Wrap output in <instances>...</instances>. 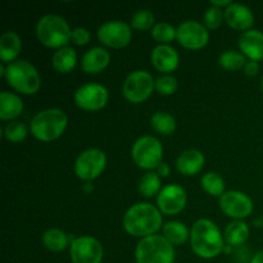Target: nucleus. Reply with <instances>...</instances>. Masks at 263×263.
Instances as JSON below:
<instances>
[{"mask_svg":"<svg viewBox=\"0 0 263 263\" xmlns=\"http://www.w3.org/2000/svg\"><path fill=\"white\" fill-rule=\"evenodd\" d=\"M122 225L128 235L143 239L157 235L163 228V215L152 203L139 202L126 211Z\"/></svg>","mask_w":263,"mask_h":263,"instance_id":"obj_1","label":"nucleus"},{"mask_svg":"<svg viewBox=\"0 0 263 263\" xmlns=\"http://www.w3.org/2000/svg\"><path fill=\"white\" fill-rule=\"evenodd\" d=\"M190 248L202 259H213L225 251V238L218 226L208 218H199L190 229Z\"/></svg>","mask_w":263,"mask_h":263,"instance_id":"obj_2","label":"nucleus"},{"mask_svg":"<svg viewBox=\"0 0 263 263\" xmlns=\"http://www.w3.org/2000/svg\"><path fill=\"white\" fill-rule=\"evenodd\" d=\"M0 76L14 91L22 95H35L41 89V76L36 67L25 59L2 64Z\"/></svg>","mask_w":263,"mask_h":263,"instance_id":"obj_3","label":"nucleus"},{"mask_svg":"<svg viewBox=\"0 0 263 263\" xmlns=\"http://www.w3.org/2000/svg\"><path fill=\"white\" fill-rule=\"evenodd\" d=\"M68 117L59 108H48L36 113L30 121V133L41 143L55 141L66 133Z\"/></svg>","mask_w":263,"mask_h":263,"instance_id":"obj_4","label":"nucleus"},{"mask_svg":"<svg viewBox=\"0 0 263 263\" xmlns=\"http://www.w3.org/2000/svg\"><path fill=\"white\" fill-rule=\"evenodd\" d=\"M36 37L46 48L58 50L71 43L72 28L62 15L45 14L36 23Z\"/></svg>","mask_w":263,"mask_h":263,"instance_id":"obj_5","label":"nucleus"},{"mask_svg":"<svg viewBox=\"0 0 263 263\" xmlns=\"http://www.w3.org/2000/svg\"><path fill=\"white\" fill-rule=\"evenodd\" d=\"M175 247L163 235L146 236L136 244V263H175Z\"/></svg>","mask_w":263,"mask_h":263,"instance_id":"obj_6","label":"nucleus"},{"mask_svg":"<svg viewBox=\"0 0 263 263\" xmlns=\"http://www.w3.org/2000/svg\"><path fill=\"white\" fill-rule=\"evenodd\" d=\"M131 158L139 168L154 171L163 162V145L154 136H141L131 148Z\"/></svg>","mask_w":263,"mask_h":263,"instance_id":"obj_7","label":"nucleus"},{"mask_svg":"<svg viewBox=\"0 0 263 263\" xmlns=\"http://www.w3.org/2000/svg\"><path fill=\"white\" fill-rule=\"evenodd\" d=\"M156 90L153 74L144 69H136L127 74L122 85V94L128 103L141 104L146 102Z\"/></svg>","mask_w":263,"mask_h":263,"instance_id":"obj_8","label":"nucleus"},{"mask_svg":"<svg viewBox=\"0 0 263 263\" xmlns=\"http://www.w3.org/2000/svg\"><path fill=\"white\" fill-rule=\"evenodd\" d=\"M107 156L98 148H90L77 156L73 164V171L77 179L85 182H91L99 179L107 167Z\"/></svg>","mask_w":263,"mask_h":263,"instance_id":"obj_9","label":"nucleus"},{"mask_svg":"<svg viewBox=\"0 0 263 263\" xmlns=\"http://www.w3.org/2000/svg\"><path fill=\"white\" fill-rule=\"evenodd\" d=\"M109 100V91L107 87L97 82L81 85L74 91L73 102L77 108L85 112H99Z\"/></svg>","mask_w":263,"mask_h":263,"instance_id":"obj_10","label":"nucleus"},{"mask_svg":"<svg viewBox=\"0 0 263 263\" xmlns=\"http://www.w3.org/2000/svg\"><path fill=\"white\" fill-rule=\"evenodd\" d=\"M97 37L105 49H123L133 40V28L122 21H108L99 26Z\"/></svg>","mask_w":263,"mask_h":263,"instance_id":"obj_11","label":"nucleus"},{"mask_svg":"<svg viewBox=\"0 0 263 263\" xmlns=\"http://www.w3.org/2000/svg\"><path fill=\"white\" fill-rule=\"evenodd\" d=\"M218 204L223 215L233 221L246 220L254 210L252 198L239 190H226L225 194L218 198Z\"/></svg>","mask_w":263,"mask_h":263,"instance_id":"obj_12","label":"nucleus"},{"mask_svg":"<svg viewBox=\"0 0 263 263\" xmlns=\"http://www.w3.org/2000/svg\"><path fill=\"white\" fill-rule=\"evenodd\" d=\"M104 249L97 238L90 235L72 238L69 258L72 263H103Z\"/></svg>","mask_w":263,"mask_h":263,"instance_id":"obj_13","label":"nucleus"},{"mask_svg":"<svg viewBox=\"0 0 263 263\" xmlns=\"http://www.w3.org/2000/svg\"><path fill=\"white\" fill-rule=\"evenodd\" d=\"M176 40L187 50H202L210 43V31L203 23L197 21H185L177 27Z\"/></svg>","mask_w":263,"mask_h":263,"instance_id":"obj_14","label":"nucleus"},{"mask_svg":"<svg viewBox=\"0 0 263 263\" xmlns=\"http://www.w3.org/2000/svg\"><path fill=\"white\" fill-rule=\"evenodd\" d=\"M187 193L181 185L167 184L157 197V208L164 216H176L185 210Z\"/></svg>","mask_w":263,"mask_h":263,"instance_id":"obj_15","label":"nucleus"},{"mask_svg":"<svg viewBox=\"0 0 263 263\" xmlns=\"http://www.w3.org/2000/svg\"><path fill=\"white\" fill-rule=\"evenodd\" d=\"M151 62L156 71L162 74H171L179 68L180 55L171 45H157L152 49Z\"/></svg>","mask_w":263,"mask_h":263,"instance_id":"obj_16","label":"nucleus"},{"mask_svg":"<svg viewBox=\"0 0 263 263\" xmlns=\"http://www.w3.org/2000/svg\"><path fill=\"white\" fill-rule=\"evenodd\" d=\"M223 13H225L226 25L233 28V30L246 32V31L252 30V27H253L254 13L247 5L233 2L223 10Z\"/></svg>","mask_w":263,"mask_h":263,"instance_id":"obj_17","label":"nucleus"},{"mask_svg":"<svg viewBox=\"0 0 263 263\" xmlns=\"http://www.w3.org/2000/svg\"><path fill=\"white\" fill-rule=\"evenodd\" d=\"M239 50L247 57L248 61H263V32L256 28L241 32L238 41Z\"/></svg>","mask_w":263,"mask_h":263,"instance_id":"obj_18","label":"nucleus"},{"mask_svg":"<svg viewBox=\"0 0 263 263\" xmlns=\"http://www.w3.org/2000/svg\"><path fill=\"white\" fill-rule=\"evenodd\" d=\"M110 63V54L104 46H94L85 51L81 58L82 71L89 74H98Z\"/></svg>","mask_w":263,"mask_h":263,"instance_id":"obj_19","label":"nucleus"},{"mask_svg":"<svg viewBox=\"0 0 263 263\" xmlns=\"http://www.w3.org/2000/svg\"><path fill=\"white\" fill-rule=\"evenodd\" d=\"M205 164V157L198 149H186L181 152L176 158V168L181 175L186 177L199 174Z\"/></svg>","mask_w":263,"mask_h":263,"instance_id":"obj_20","label":"nucleus"},{"mask_svg":"<svg viewBox=\"0 0 263 263\" xmlns=\"http://www.w3.org/2000/svg\"><path fill=\"white\" fill-rule=\"evenodd\" d=\"M22 51V39L15 31H5L0 36V59L3 64L18 61Z\"/></svg>","mask_w":263,"mask_h":263,"instance_id":"obj_21","label":"nucleus"},{"mask_svg":"<svg viewBox=\"0 0 263 263\" xmlns=\"http://www.w3.org/2000/svg\"><path fill=\"white\" fill-rule=\"evenodd\" d=\"M25 104L20 95L10 91L0 92V120L2 121H17L23 113Z\"/></svg>","mask_w":263,"mask_h":263,"instance_id":"obj_22","label":"nucleus"},{"mask_svg":"<svg viewBox=\"0 0 263 263\" xmlns=\"http://www.w3.org/2000/svg\"><path fill=\"white\" fill-rule=\"evenodd\" d=\"M41 241H43L44 247H45L49 252L61 253V252L66 251L67 248L71 247L72 238L71 235L66 234L63 230H61V229L50 228L43 234Z\"/></svg>","mask_w":263,"mask_h":263,"instance_id":"obj_23","label":"nucleus"},{"mask_svg":"<svg viewBox=\"0 0 263 263\" xmlns=\"http://www.w3.org/2000/svg\"><path fill=\"white\" fill-rule=\"evenodd\" d=\"M77 64V53L71 46L58 49L51 57V66L54 71L61 74H68Z\"/></svg>","mask_w":263,"mask_h":263,"instance_id":"obj_24","label":"nucleus"},{"mask_svg":"<svg viewBox=\"0 0 263 263\" xmlns=\"http://www.w3.org/2000/svg\"><path fill=\"white\" fill-rule=\"evenodd\" d=\"M249 235H251V230L244 221H231L226 226L225 233H223L226 244L233 248L243 247L248 241Z\"/></svg>","mask_w":263,"mask_h":263,"instance_id":"obj_25","label":"nucleus"},{"mask_svg":"<svg viewBox=\"0 0 263 263\" xmlns=\"http://www.w3.org/2000/svg\"><path fill=\"white\" fill-rule=\"evenodd\" d=\"M162 230L166 240L174 247L184 246L187 240H190V230L181 221H168L164 223Z\"/></svg>","mask_w":263,"mask_h":263,"instance_id":"obj_26","label":"nucleus"},{"mask_svg":"<svg viewBox=\"0 0 263 263\" xmlns=\"http://www.w3.org/2000/svg\"><path fill=\"white\" fill-rule=\"evenodd\" d=\"M200 186L208 195L215 198H221L226 192L225 180L217 172H205L200 179Z\"/></svg>","mask_w":263,"mask_h":263,"instance_id":"obj_27","label":"nucleus"},{"mask_svg":"<svg viewBox=\"0 0 263 263\" xmlns=\"http://www.w3.org/2000/svg\"><path fill=\"white\" fill-rule=\"evenodd\" d=\"M138 189L141 197L148 198V199L158 197L161 190L163 189L162 187V177L154 171L146 172L139 181Z\"/></svg>","mask_w":263,"mask_h":263,"instance_id":"obj_28","label":"nucleus"},{"mask_svg":"<svg viewBox=\"0 0 263 263\" xmlns=\"http://www.w3.org/2000/svg\"><path fill=\"white\" fill-rule=\"evenodd\" d=\"M151 125L154 128V131L163 136L172 135L177 127L174 116L168 112H163V110L153 113V116L151 117Z\"/></svg>","mask_w":263,"mask_h":263,"instance_id":"obj_29","label":"nucleus"},{"mask_svg":"<svg viewBox=\"0 0 263 263\" xmlns=\"http://www.w3.org/2000/svg\"><path fill=\"white\" fill-rule=\"evenodd\" d=\"M247 57L241 51L236 50H226L221 53L218 58L221 68L228 72H236L244 69L247 64Z\"/></svg>","mask_w":263,"mask_h":263,"instance_id":"obj_30","label":"nucleus"},{"mask_svg":"<svg viewBox=\"0 0 263 263\" xmlns=\"http://www.w3.org/2000/svg\"><path fill=\"white\" fill-rule=\"evenodd\" d=\"M177 28H175L168 22H158L156 23L151 31V35L154 41L158 43V45H170L172 41L176 39Z\"/></svg>","mask_w":263,"mask_h":263,"instance_id":"obj_31","label":"nucleus"},{"mask_svg":"<svg viewBox=\"0 0 263 263\" xmlns=\"http://www.w3.org/2000/svg\"><path fill=\"white\" fill-rule=\"evenodd\" d=\"M28 131H30V127H27L23 122H21V121H12V122H9L4 127L3 136L9 143L18 144L22 143L27 138Z\"/></svg>","mask_w":263,"mask_h":263,"instance_id":"obj_32","label":"nucleus"},{"mask_svg":"<svg viewBox=\"0 0 263 263\" xmlns=\"http://www.w3.org/2000/svg\"><path fill=\"white\" fill-rule=\"evenodd\" d=\"M130 26L135 31H152V28L156 26V15L152 10H138L131 17Z\"/></svg>","mask_w":263,"mask_h":263,"instance_id":"obj_33","label":"nucleus"},{"mask_svg":"<svg viewBox=\"0 0 263 263\" xmlns=\"http://www.w3.org/2000/svg\"><path fill=\"white\" fill-rule=\"evenodd\" d=\"M225 22V13L220 8H216L211 5L203 14V25L208 30H217Z\"/></svg>","mask_w":263,"mask_h":263,"instance_id":"obj_34","label":"nucleus"},{"mask_svg":"<svg viewBox=\"0 0 263 263\" xmlns=\"http://www.w3.org/2000/svg\"><path fill=\"white\" fill-rule=\"evenodd\" d=\"M179 82L172 74H162L156 79V91L163 97H171L177 91Z\"/></svg>","mask_w":263,"mask_h":263,"instance_id":"obj_35","label":"nucleus"},{"mask_svg":"<svg viewBox=\"0 0 263 263\" xmlns=\"http://www.w3.org/2000/svg\"><path fill=\"white\" fill-rule=\"evenodd\" d=\"M91 40V33L85 27H76L72 30L71 41L76 46H85Z\"/></svg>","mask_w":263,"mask_h":263,"instance_id":"obj_36","label":"nucleus"},{"mask_svg":"<svg viewBox=\"0 0 263 263\" xmlns=\"http://www.w3.org/2000/svg\"><path fill=\"white\" fill-rule=\"evenodd\" d=\"M243 72L246 73V76L256 77L259 72V63L254 61H248L247 62L246 67H244Z\"/></svg>","mask_w":263,"mask_h":263,"instance_id":"obj_37","label":"nucleus"},{"mask_svg":"<svg viewBox=\"0 0 263 263\" xmlns=\"http://www.w3.org/2000/svg\"><path fill=\"white\" fill-rule=\"evenodd\" d=\"M156 172L161 177H168L170 174H171V167H170V164H167L166 162H162L158 166V168L156 170Z\"/></svg>","mask_w":263,"mask_h":263,"instance_id":"obj_38","label":"nucleus"},{"mask_svg":"<svg viewBox=\"0 0 263 263\" xmlns=\"http://www.w3.org/2000/svg\"><path fill=\"white\" fill-rule=\"evenodd\" d=\"M231 0H212V2H211V5H213V7H216V8H220V9H222V10H225L226 8L229 7V5L231 4Z\"/></svg>","mask_w":263,"mask_h":263,"instance_id":"obj_39","label":"nucleus"},{"mask_svg":"<svg viewBox=\"0 0 263 263\" xmlns=\"http://www.w3.org/2000/svg\"><path fill=\"white\" fill-rule=\"evenodd\" d=\"M251 263H263V251L257 252V253L252 257Z\"/></svg>","mask_w":263,"mask_h":263,"instance_id":"obj_40","label":"nucleus"},{"mask_svg":"<svg viewBox=\"0 0 263 263\" xmlns=\"http://www.w3.org/2000/svg\"><path fill=\"white\" fill-rule=\"evenodd\" d=\"M261 89H262V91H263V76H262V79H261Z\"/></svg>","mask_w":263,"mask_h":263,"instance_id":"obj_41","label":"nucleus"}]
</instances>
